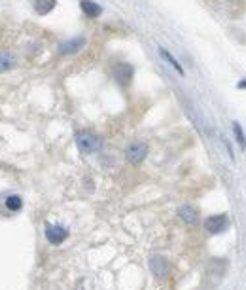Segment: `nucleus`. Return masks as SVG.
<instances>
[{"instance_id":"1","label":"nucleus","mask_w":246,"mask_h":290,"mask_svg":"<svg viewBox=\"0 0 246 290\" xmlns=\"http://www.w3.org/2000/svg\"><path fill=\"white\" fill-rule=\"evenodd\" d=\"M76 146L82 154H93L102 148V140L91 131H80L76 133Z\"/></svg>"},{"instance_id":"2","label":"nucleus","mask_w":246,"mask_h":290,"mask_svg":"<svg viewBox=\"0 0 246 290\" xmlns=\"http://www.w3.org/2000/svg\"><path fill=\"white\" fill-rule=\"evenodd\" d=\"M46 239L51 245H61L68 239V230L63 224H48L46 226Z\"/></svg>"},{"instance_id":"3","label":"nucleus","mask_w":246,"mask_h":290,"mask_svg":"<svg viewBox=\"0 0 246 290\" xmlns=\"http://www.w3.org/2000/svg\"><path fill=\"white\" fill-rule=\"evenodd\" d=\"M148 156V144L146 142H133V144L127 146V150H125V158H127L129 163H136L144 162V158Z\"/></svg>"},{"instance_id":"4","label":"nucleus","mask_w":246,"mask_h":290,"mask_svg":"<svg viewBox=\"0 0 246 290\" xmlns=\"http://www.w3.org/2000/svg\"><path fill=\"white\" fill-rule=\"evenodd\" d=\"M135 76V68L133 65H129V63H118L116 67H114V78H116V82L119 85H123V87H127L131 84V80Z\"/></svg>"},{"instance_id":"5","label":"nucleus","mask_w":246,"mask_h":290,"mask_svg":"<svg viewBox=\"0 0 246 290\" xmlns=\"http://www.w3.org/2000/svg\"><path fill=\"white\" fill-rule=\"evenodd\" d=\"M227 224H229L227 214H214L204 220V230L208 233H221V231H225Z\"/></svg>"},{"instance_id":"6","label":"nucleus","mask_w":246,"mask_h":290,"mask_svg":"<svg viewBox=\"0 0 246 290\" xmlns=\"http://www.w3.org/2000/svg\"><path fill=\"white\" fill-rule=\"evenodd\" d=\"M150 269H152V273L155 275V277L163 279V277H167V275H169L170 265H169V262H167V258L155 254V256L150 258Z\"/></svg>"},{"instance_id":"7","label":"nucleus","mask_w":246,"mask_h":290,"mask_svg":"<svg viewBox=\"0 0 246 290\" xmlns=\"http://www.w3.org/2000/svg\"><path fill=\"white\" fill-rule=\"evenodd\" d=\"M80 8H82V12H84L85 16L91 17V19L99 17L102 14V8L97 2H93V0H80Z\"/></svg>"},{"instance_id":"8","label":"nucleus","mask_w":246,"mask_h":290,"mask_svg":"<svg viewBox=\"0 0 246 290\" xmlns=\"http://www.w3.org/2000/svg\"><path fill=\"white\" fill-rule=\"evenodd\" d=\"M4 207H6L8 213H19L23 209V199H21L19 194H10L4 199Z\"/></svg>"},{"instance_id":"9","label":"nucleus","mask_w":246,"mask_h":290,"mask_svg":"<svg viewBox=\"0 0 246 290\" xmlns=\"http://www.w3.org/2000/svg\"><path fill=\"white\" fill-rule=\"evenodd\" d=\"M178 216L182 218V220L186 222V224H189V226H193V224H197V211L191 207V205H184V207H180L178 209Z\"/></svg>"},{"instance_id":"10","label":"nucleus","mask_w":246,"mask_h":290,"mask_svg":"<svg viewBox=\"0 0 246 290\" xmlns=\"http://www.w3.org/2000/svg\"><path fill=\"white\" fill-rule=\"evenodd\" d=\"M84 44H85L84 38L78 36V38H72V40H68V42L61 44L59 51L63 53V55H67V53H74V51H78L80 48H84Z\"/></svg>"},{"instance_id":"11","label":"nucleus","mask_w":246,"mask_h":290,"mask_svg":"<svg viewBox=\"0 0 246 290\" xmlns=\"http://www.w3.org/2000/svg\"><path fill=\"white\" fill-rule=\"evenodd\" d=\"M55 2L57 0H34V10H36V14H40V16H46V14H50L51 10L55 8Z\"/></svg>"},{"instance_id":"12","label":"nucleus","mask_w":246,"mask_h":290,"mask_svg":"<svg viewBox=\"0 0 246 290\" xmlns=\"http://www.w3.org/2000/svg\"><path fill=\"white\" fill-rule=\"evenodd\" d=\"M16 65V57L10 51H0V72H8Z\"/></svg>"},{"instance_id":"13","label":"nucleus","mask_w":246,"mask_h":290,"mask_svg":"<svg viewBox=\"0 0 246 290\" xmlns=\"http://www.w3.org/2000/svg\"><path fill=\"white\" fill-rule=\"evenodd\" d=\"M159 53H161V55H163V57H165V59L169 61V65H170V67L174 68V70H178V74H180V76H184V74H186V72H184V68H182V65H180L178 61H176V59H174V57H172V55H170L169 51H167V50H163V48H161V50H159Z\"/></svg>"},{"instance_id":"14","label":"nucleus","mask_w":246,"mask_h":290,"mask_svg":"<svg viewBox=\"0 0 246 290\" xmlns=\"http://www.w3.org/2000/svg\"><path fill=\"white\" fill-rule=\"evenodd\" d=\"M233 133H235V136H237L238 144L244 146V133H242V127H240L238 123H233Z\"/></svg>"}]
</instances>
